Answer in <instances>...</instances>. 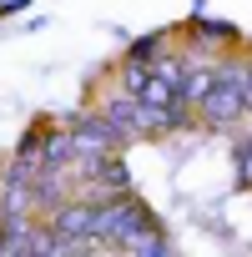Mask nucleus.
Masks as SVG:
<instances>
[{
	"label": "nucleus",
	"instance_id": "nucleus-2",
	"mask_svg": "<svg viewBox=\"0 0 252 257\" xmlns=\"http://www.w3.org/2000/svg\"><path fill=\"white\" fill-rule=\"evenodd\" d=\"M197 121L207 132H237L247 121V101H242V56H222L212 66V91L197 101Z\"/></svg>",
	"mask_w": 252,
	"mask_h": 257
},
{
	"label": "nucleus",
	"instance_id": "nucleus-10",
	"mask_svg": "<svg viewBox=\"0 0 252 257\" xmlns=\"http://www.w3.org/2000/svg\"><path fill=\"white\" fill-rule=\"evenodd\" d=\"M0 252H6V217H0Z\"/></svg>",
	"mask_w": 252,
	"mask_h": 257
},
{
	"label": "nucleus",
	"instance_id": "nucleus-7",
	"mask_svg": "<svg viewBox=\"0 0 252 257\" xmlns=\"http://www.w3.org/2000/svg\"><path fill=\"white\" fill-rule=\"evenodd\" d=\"M232 167H237V187H247V192H252V132H247V137H237Z\"/></svg>",
	"mask_w": 252,
	"mask_h": 257
},
{
	"label": "nucleus",
	"instance_id": "nucleus-5",
	"mask_svg": "<svg viewBox=\"0 0 252 257\" xmlns=\"http://www.w3.org/2000/svg\"><path fill=\"white\" fill-rule=\"evenodd\" d=\"M91 212L96 207H86V202H66V207H56L51 217H46V227H51V237L61 242V247H86L91 242Z\"/></svg>",
	"mask_w": 252,
	"mask_h": 257
},
{
	"label": "nucleus",
	"instance_id": "nucleus-6",
	"mask_svg": "<svg viewBox=\"0 0 252 257\" xmlns=\"http://www.w3.org/2000/svg\"><path fill=\"white\" fill-rule=\"evenodd\" d=\"M167 51H172V31H147V36H137V41H126L121 66H142V71H152Z\"/></svg>",
	"mask_w": 252,
	"mask_h": 257
},
{
	"label": "nucleus",
	"instance_id": "nucleus-3",
	"mask_svg": "<svg viewBox=\"0 0 252 257\" xmlns=\"http://www.w3.org/2000/svg\"><path fill=\"white\" fill-rule=\"evenodd\" d=\"M96 116L111 126L116 147H126V142H157V137H172V121H167L162 111L142 106L137 96H126L121 86H111V91L96 101Z\"/></svg>",
	"mask_w": 252,
	"mask_h": 257
},
{
	"label": "nucleus",
	"instance_id": "nucleus-8",
	"mask_svg": "<svg viewBox=\"0 0 252 257\" xmlns=\"http://www.w3.org/2000/svg\"><path fill=\"white\" fill-rule=\"evenodd\" d=\"M132 257H182V252H177V242H172V237H157V242H147V247H142V252H132Z\"/></svg>",
	"mask_w": 252,
	"mask_h": 257
},
{
	"label": "nucleus",
	"instance_id": "nucleus-11",
	"mask_svg": "<svg viewBox=\"0 0 252 257\" xmlns=\"http://www.w3.org/2000/svg\"><path fill=\"white\" fill-rule=\"evenodd\" d=\"M0 172H6V162H0Z\"/></svg>",
	"mask_w": 252,
	"mask_h": 257
},
{
	"label": "nucleus",
	"instance_id": "nucleus-9",
	"mask_svg": "<svg viewBox=\"0 0 252 257\" xmlns=\"http://www.w3.org/2000/svg\"><path fill=\"white\" fill-rule=\"evenodd\" d=\"M242 101H247V116H252V56H242Z\"/></svg>",
	"mask_w": 252,
	"mask_h": 257
},
{
	"label": "nucleus",
	"instance_id": "nucleus-4",
	"mask_svg": "<svg viewBox=\"0 0 252 257\" xmlns=\"http://www.w3.org/2000/svg\"><path fill=\"white\" fill-rule=\"evenodd\" d=\"M71 142H76V162H101V157H116V137H111V126L96 116V111H76L61 121Z\"/></svg>",
	"mask_w": 252,
	"mask_h": 257
},
{
	"label": "nucleus",
	"instance_id": "nucleus-1",
	"mask_svg": "<svg viewBox=\"0 0 252 257\" xmlns=\"http://www.w3.org/2000/svg\"><path fill=\"white\" fill-rule=\"evenodd\" d=\"M167 237L162 217L132 192V197H121L111 207H96L91 212V247H116V252H142L147 242Z\"/></svg>",
	"mask_w": 252,
	"mask_h": 257
}]
</instances>
